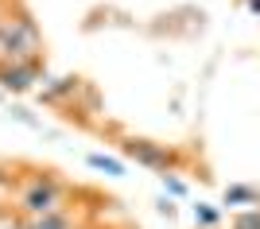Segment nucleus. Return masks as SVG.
<instances>
[{"mask_svg":"<svg viewBox=\"0 0 260 229\" xmlns=\"http://www.w3.org/2000/svg\"><path fill=\"white\" fill-rule=\"evenodd\" d=\"M43 39L31 16H12L0 23V62H39Z\"/></svg>","mask_w":260,"mask_h":229,"instance_id":"f257e3e1","label":"nucleus"},{"mask_svg":"<svg viewBox=\"0 0 260 229\" xmlns=\"http://www.w3.org/2000/svg\"><path fill=\"white\" fill-rule=\"evenodd\" d=\"M62 198H66V190H62L58 179H51V175H31L20 190V214H27V218L58 214V210H62Z\"/></svg>","mask_w":260,"mask_h":229,"instance_id":"f03ea898","label":"nucleus"},{"mask_svg":"<svg viewBox=\"0 0 260 229\" xmlns=\"http://www.w3.org/2000/svg\"><path fill=\"white\" fill-rule=\"evenodd\" d=\"M124 155L136 159V163H144V167H152V171H159V175H167V167L175 163V152L167 144L144 140V136H128V140H124Z\"/></svg>","mask_w":260,"mask_h":229,"instance_id":"7ed1b4c3","label":"nucleus"},{"mask_svg":"<svg viewBox=\"0 0 260 229\" xmlns=\"http://www.w3.org/2000/svg\"><path fill=\"white\" fill-rule=\"evenodd\" d=\"M39 82V62H0V89L27 93Z\"/></svg>","mask_w":260,"mask_h":229,"instance_id":"20e7f679","label":"nucleus"},{"mask_svg":"<svg viewBox=\"0 0 260 229\" xmlns=\"http://www.w3.org/2000/svg\"><path fill=\"white\" fill-rule=\"evenodd\" d=\"M225 206H260V190L249 183H233L225 186V198H221Z\"/></svg>","mask_w":260,"mask_h":229,"instance_id":"39448f33","label":"nucleus"},{"mask_svg":"<svg viewBox=\"0 0 260 229\" xmlns=\"http://www.w3.org/2000/svg\"><path fill=\"white\" fill-rule=\"evenodd\" d=\"M23 229H74V218L66 210H58V214H47V218H27Z\"/></svg>","mask_w":260,"mask_h":229,"instance_id":"423d86ee","label":"nucleus"},{"mask_svg":"<svg viewBox=\"0 0 260 229\" xmlns=\"http://www.w3.org/2000/svg\"><path fill=\"white\" fill-rule=\"evenodd\" d=\"M74 89H78L74 78H51V82L43 86V101H62V97H70Z\"/></svg>","mask_w":260,"mask_h":229,"instance_id":"0eeeda50","label":"nucleus"},{"mask_svg":"<svg viewBox=\"0 0 260 229\" xmlns=\"http://www.w3.org/2000/svg\"><path fill=\"white\" fill-rule=\"evenodd\" d=\"M86 163L93 167V171L113 175V179H117V175H124V163H120V159H113V155H101V152H89V155H86Z\"/></svg>","mask_w":260,"mask_h":229,"instance_id":"6e6552de","label":"nucleus"},{"mask_svg":"<svg viewBox=\"0 0 260 229\" xmlns=\"http://www.w3.org/2000/svg\"><path fill=\"white\" fill-rule=\"evenodd\" d=\"M217 221H221V210L206 206V202H198V206H194V225L198 229H217Z\"/></svg>","mask_w":260,"mask_h":229,"instance_id":"1a4fd4ad","label":"nucleus"},{"mask_svg":"<svg viewBox=\"0 0 260 229\" xmlns=\"http://www.w3.org/2000/svg\"><path fill=\"white\" fill-rule=\"evenodd\" d=\"M233 229H260V206L241 210L237 218H233Z\"/></svg>","mask_w":260,"mask_h":229,"instance_id":"9d476101","label":"nucleus"},{"mask_svg":"<svg viewBox=\"0 0 260 229\" xmlns=\"http://www.w3.org/2000/svg\"><path fill=\"white\" fill-rule=\"evenodd\" d=\"M12 117L20 120V124H31V128H43V120H35L27 109H20V105H12Z\"/></svg>","mask_w":260,"mask_h":229,"instance_id":"9b49d317","label":"nucleus"},{"mask_svg":"<svg viewBox=\"0 0 260 229\" xmlns=\"http://www.w3.org/2000/svg\"><path fill=\"white\" fill-rule=\"evenodd\" d=\"M23 225H27V221H20L12 210H0V229H23Z\"/></svg>","mask_w":260,"mask_h":229,"instance_id":"f8f14e48","label":"nucleus"},{"mask_svg":"<svg viewBox=\"0 0 260 229\" xmlns=\"http://www.w3.org/2000/svg\"><path fill=\"white\" fill-rule=\"evenodd\" d=\"M159 179H163V186H167V190H171V194H179V198L186 194V183H179V179H175V175H159Z\"/></svg>","mask_w":260,"mask_h":229,"instance_id":"ddd939ff","label":"nucleus"},{"mask_svg":"<svg viewBox=\"0 0 260 229\" xmlns=\"http://www.w3.org/2000/svg\"><path fill=\"white\" fill-rule=\"evenodd\" d=\"M245 4H249V12H256V16H260V0H245Z\"/></svg>","mask_w":260,"mask_h":229,"instance_id":"4468645a","label":"nucleus"},{"mask_svg":"<svg viewBox=\"0 0 260 229\" xmlns=\"http://www.w3.org/2000/svg\"><path fill=\"white\" fill-rule=\"evenodd\" d=\"M0 23H4V20H0Z\"/></svg>","mask_w":260,"mask_h":229,"instance_id":"2eb2a0df","label":"nucleus"}]
</instances>
